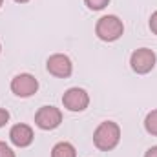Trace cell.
I'll return each instance as SVG.
<instances>
[{
	"instance_id": "18",
	"label": "cell",
	"mask_w": 157,
	"mask_h": 157,
	"mask_svg": "<svg viewBox=\"0 0 157 157\" xmlns=\"http://www.w3.org/2000/svg\"><path fill=\"white\" fill-rule=\"evenodd\" d=\"M0 51H2V46H0Z\"/></svg>"
},
{
	"instance_id": "8",
	"label": "cell",
	"mask_w": 157,
	"mask_h": 157,
	"mask_svg": "<svg viewBox=\"0 0 157 157\" xmlns=\"http://www.w3.org/2000/svg\"><path fill=\"white\" fill-rule=\"evenodd\" d=\"M33 130L28 126V124H15L9 132V139L15 146L18 148H26L33 143Z\"/></svg>"
},
{
	"instance_id": "6",
	"label": "cell",
	"mask_w": 157,
	"mask_h": 157,
	"mask_svg": "<svg viewBox=\"0 0 157 157\" xmlns=\"http://www.w3.org/2000/svg\"><path fill=\"white\" fill-rule=\"evenodd\" d=\"M62 102L70 112H82L90 104V97L82 88H70L62 95Z\"/></svg>"
},
{
	"instance_id": "13",
	"label": "cell",
	"mask_w": 157,
	"mask_h": 157,
	"mask_svg": "<svg viewBox=\"0 0 157 157\" xmlns=\"http://www.w3.org/2000/svg\"><path fill=\"white\" fill-rule=\"evenodd\" d=\"M9 121V113H7V110H4V108H0V128L6 124Z\"/></svg>"
},
{
	"instance_id": "14",
	"label": "cell",
	"mask_w": 157,
	"mask_h": 157,
	"mask_svg": "<svg viewBox=\"0 0 157 157\" xmlns=\"http://www.w3.org/2000/svg\"><path fill=\"white\" fill-rule=\"evenodd\" d=\"M150 29H152V31L157 35V11L152 15V17H150Z\"/></svg>"
},
{
	"instance_id": "5",
	"label": "cell",
	"mask_w": 157,
	"mask_h": 157,
	"mask_svg": "<svg viewBox=\"0 0 157 157\" xmlns=\"http://www.w3.org/2000/svg\"><path fill=\"white\" fill-rule=\"evenodd\" d=\"M11 90L15 95L18 97H31L33 93H37L39 90V82L37 78L29 73H20L11 80Z\"/></svg>"
},
{
	"instance_id": "1",
	"label": "cell",
	"mask_w": 157,
	"mask_h": 157,
	"mask_svg": "<svg viewBox=\"0 0 157 157\" xmlns=\"http://www.w3.org/2000/svg\"><path fill=\"white\" fill-rule=\"evenodd\" d=\"M121 141V128H119L117 122L113 121H104L97 126L95 133H93V143L99 150L102 152H108V150H113Z\"/></svg>"
},
{
	"instance_id": "9",
	"label": "cell",
	"mask_w": 157,
	"mask_h": 157,
	"mask_svg": "<svg viewBox=\"0 0 157 157\" xmlns=\"http://www.w3.org/2000/svg\"><path fill=\"white\" fill-rule=\"evenodd\" d=\"M51 157H77V152L70 143H57L51 150Z\"/></svg>"
},
{
	"instance_id": "16",
	"label": "cell",
	"mask_w": 157,
	"mask_h": 157,
	"mask_svg": "<svg viewBox=\"0 0 157 157\" xmlns=\"http://www.w3.org/2000/svg\"><path fill=\"white\" fill-rule=\"evenodd\" d=\"M15 2H18V4H24V2H29V0H15Z\"/></svg>"
},
{
	"instance_id": "11",
	"label": "cell",
	"mask_w": 157,
	"mask_h": 157,
	"mask_svg": "<svg viewBox=\"0 0 157 157\" xmlns=\"http://www.w3.org/2000/svg\"><path fill=\"white\" fill-rule=\"evenodd\" d=\"M84 2H86V6H88L90 9L99 11V9H104V7L108 6V2H110V0H84Z\"/></svg>"
},
{
	"instance_id": "4",
	"label": "cell",
	"mask_w": 157,
	"mask_h": 157,
	"mask_svg": "<svg viewBox=\"0 0 157 157\" xmlns=\"http://www.w3.org/2000/svg\"><path fill=\"white\" fill-rule=\"evenodd\" d=\"M35 122L42 130H55L62 122V113L55 106H42L35 115Z\"/></svg>"
},
{
	"instance_id": "17",
	"label": "cell",
	"mask_w": 157,
	"mask_h": 157,
	"mask_svg": "<svg viewBox=\"0 0 157 157\" xmlns=\"http://www.w3.org/2000/svg\"><path fill=\"white\" fill-rule=\"evenodd\" d=\"M2 2H4V0H0V6H2Z\"/></svg>"
},
{
	"instance_id": "12",
	"label": "cell",
	"mask_w": 157,
	"mask_h": 157,
	"mask_svg": "<svg viewBox=\"0 0 157 157\" xmlns=\"http://www.w3.org/2000/svg\"><path fill=\"white\" fill-rule=\"evenodd\" d=\"M0 157H15V152L6 143H0Z\"/></svg>"
},
{
	"instance_id": "2",
	"label": "cell",
	"mask_w": 157,
	"mask_h": 157,
	"mask_svg": "<svg viewBox=\"0 0 157 157\" xmlns=\"http://www.w3.org/2000/svg\"><path fill=\"white\" fill-rule=\"evenodd\" d=\"M95 33H97V37L101 40L113 42L124 33L122 20L119 17H115V15H106V17L99 18V22L95 26Z\"/></svg>"
},
{
	"instance_id": "10",
	"label": "cell",
	"mask_w": 157,
	"mask_h": 157,
	"mask_svg": "<svg viewBox=\"0 0 157 157\" xmlns=\"http://www.w3.org/2000/svg\"><path fill=\"white\" fill-rule=\"evenodd\" d=\"M144 128H146L148 133L157 135V110L150 112V113L146 115V119H144Z\"/></svg>"
},
{
	"instance_id": "15",
	"label": "cell",
	"mask_w": 157,
	"mask_h": 157,
	"mask_svg": "<svg viewBox=\"0 0 157 157\" xmlns=\"http://www.w3.org/2000/svg\"><path fill=\"white\" fill-rule=\"evenodd\" d=\"M144 157H157V146H152V148L144 154Z\"/></svg>"
},
{
	"instance_id": "3",
	"label": "cell",
	"mask_w": 157,
	"mask_h": 157,
	"mask_svg": "<svg viewBox=\"0 0 157 157\" xmlns=\"http://www.w3.org/2000/svg\"><path fill=\"white\" fill-rule=\"evenodd\" d=\"M130 64H132V70L135 73H148L154 70L155 66V53L148 48H141V49H135L130 57Z\"/></svg>"
},
{
	"instance_id": "7",
	"label": "cell",
	"mask_w": 157,
	"mask_h": 157,
	"mask_svg": "<svg viewBox=\"0 0 157 157\" xmlns=\"http://www.w3.org/2000/svg\"><path fill=\"white\" fill-rule=\"evenodd\" d=\"M48 71L55 77H60V78H66L71 75L73 71V66H71V60L62 55V53H57V55H51L48 59Z\"/></svg>"
}]
</instances>
